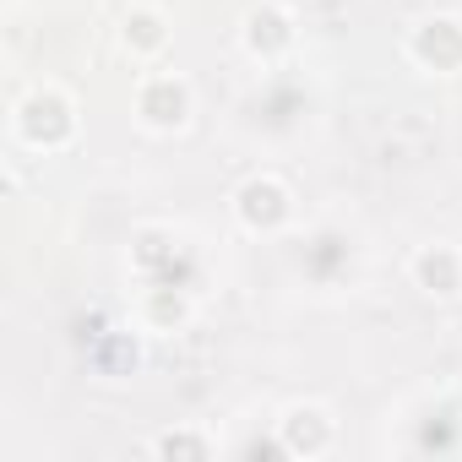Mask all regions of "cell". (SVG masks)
<instances>
[{"label":"cell","instance_id":"6da1fadb","mask_svg":"<svg viewBox=\"0 0 462 462\" xmlns=\"http://www.w3.org/2000/svg\"><path fill=\"white\" fill-rule=\"evenodd\" d=\"M185 109H190V98H185V88H180L174 77H158V82L142 93V115H147L152 125H180Z\"/></svg>","mask_w":462,"mask_h":462},{"label":"cell","instance_id":"7a4b0ae2","mask_svg":"<svg viewBox=\"0 0 462 462\" xmlns=\"http://www.w3.org/2000/svg\"><path fill=\"white\" fill-rule=\"evenodd\" d=\"M240 212H245V223H278L289 212V201H283V190L273 180H256V185L240 190Z\"/></svg>","mask_w":462,"mask_h":462},{"label":"cell","instance_id":"3957f363","mask_svg":"<svg viewBox=\"0 0 462 462\" xmlns=\"http://www.w3.org/2000/svg\"><path fill=\"white\" fill-rule=\"evenodd\" d=\"M419 278H424L435 294H457V256H451V251H424V256H419Z\"/></svg>","mask_w":462,"mask_h":462},{"label":"cell","instance_id":"277c9868","mask_svg":"<svg viewBox=\"0 0 462 462\" xmlns=\"http://www.w3.org/2000/svg\"><path fill=\"white\" fill-rule=\"evenodd\" d=\"M251 44H256V50H262V44H267V50L289 44V17H283V12H256V17H251Z\"/></svg>","mask_w":462,"mask_h":462},{"label":"cell","instance_id":"5b68a950","mask_svg":"<svg viewBox=\"0 0 462 462\" xmlns=\"http://www.w3.org/2000/svg\"><path fill=\"white\" fill-rule=\"evenodd\" d=\"M125 39H136V44H147V50H152V44L163 39V33H158V17H147V12H142L136 23H125Z\"/></svg>","mask_w":462,"mask_h":462}]
</instances>
